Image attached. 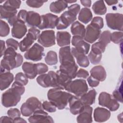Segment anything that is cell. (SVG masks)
Returning a JSON list of instances; mask_svg holds the SVG:
<instances>
[{"label":"cell","mask_w":123,"mask_h":123,"mask_svg":"<svg viewBox=\"0 0 123 123\" xmlns=\"http://www.w3.org/2000/svg\"><path fill=\"white\" fill-rule=\"evenodd\" d=\"M59 57L61 65L60 70L68 74L72 79L76 77L78 66L71 53L70 46L60 48Z\"/></svg>","instance_id":"cell-1"},{"label":"cell","mask_w":123,"mask_h":123,"mask_svg":"<svg viewBox=\"0 0 123 123\" xmlns=\"http://www.w3.org/2000/svg\"><path fill=\"white\" fill-rule=\"evenodd\" d=\"M22 55L16 52L12 47H8L0 62V73L9 72L10 70L19 67L23 63Z\"/></svg>","instance_id":"cell-2"},{"label":"cell","mask_w":123,"mask_h":123,"mask_svg":"<svg viewBox=\"0 0 123 123\" xmlns=\"http://www.w3.org/2000/svg\"><path fill=\"white\" fill-rule=\"evenodd\" d=\"M25 91V88L24 86L14 82L12 87L2 94V105L6 108L16 106L20 101L21 96L24 93Z\"/></svg>","instance_id":"cell-3"},{"label":"cell","mask_w":123,"mask_h":123,"mask_svg":"<svg viewBox=\"0 0 123 123\" xmlns=\"http://www.w3.org/2000/svg\"><path fill=\"white\" fill-rule=\"evenodd\" d=\"M72 94L62 91L58 88L50 89L47 94L48 98L59 110L64 109L68 103Z\"/></svg>","instance_id":"cell-4"},{"label":"cell","mask_w":123,"mask_h":123,"mask_svg":"<svg viewBox=\"0 0 123 123\" xmlns=\"http://www.w3.org/2000/svg\"><path fill=\"white\" fill-rule=\"evenodd\" d=\"M64 89L74 94L77 97H81L87 92L88 86L85 80L76 79L71 81Z\"/></svg>","instance_id":"cell-5"},{"label":"cell","mask_w":123,"mask_h":123,"mask_svg":"<svg viewBox=\"0 0 123 123\" xmlns=\"http://www.w3.org/2000/svg\"><path fill=\"white\" fill-rule=\"evenodd\" d=\"M107 25L111 29L123 31V15L118 13H109L105 16Z\"/></svg>","instance_id":"cell-6"},{"label":"cell","mask_w":123,"mask_h":123,"mask_svg":"<svg viewBox=\"0 0 123 123\" xmlns=\"http://www.w3.org/2000/svg\"><path fill=\"white\" fill-rule=\"evenodd\" d=\"M98 104L102 106L107 107L111 111L117 110L120 106L118 101L112 98L111 95L105 92H102L99 94Z\"/></svg>","instance_id":"cell-7"},{"label":"cell","mask_w":123,"mask_h":123,"mask_svg":"<svg viewBox=\"0 0 123 123\" xmlns=\"http://www.w3.org/2000/svg\"><path fill=\"white\" fill-rule=\"evenodd\" d=\"M44 56V48L37 43H35L24 54V57L26 60L35 62L41 60Z\"/></svg>","instance_id":"cell-8"},{"label":"cell","mask_w":123,"mask_h":123,"mask_svg":"<svg viewBox=\"0 0 123 123\" xmlns=\"http://www.w3.org/2000/svg\"><path fill=\"white\" fill-rule=\"evenodd\" d=\"M76 19V15L68 11H65L58 17L56 28L58 30L66 29L71 24L74 22Z\"/></svg>","instance_id":"cell-9"},{"label":"cell","mask_w":123,"mask_h":123,"mask_svg":"<svg viewBox=\"0 0 123 123\" xmlns=\"http://www.w3.org/2000/svg\"><path fill=\"white\" fill-rule=\"evenodd\" d=\"M38 42L44 47H49L55 44V36L53 30H45L40 34Z\"/></svg>","instance_id":"cell-10"},{"label":"cell","mask_w":123,"mask_h":123,"mask_svg":"<svg viewBox=\"0 0 123 123\" xmlns=\"http://www.w3.org/2000/svg\"><path fill=\"white\" fill-rule=\"evenodd\" d=\"M58 17L54 14L48 13L41 16V24L38 27L39 29L54 28L56 26Z\"/></svg>","instance_id":"cell-11"},{"label":"cell","mask_w":123,"mask_h":123,"mask_svg":"<svg viewBox=\"0 0 123 123\" xmlns=\"http://www.w3.org/2000/svg\"><path fill=\"white\" fill-rule=\"evenodd\" d=\"M28 121L30 123H54L52 118L43 109L35 111L28 118Z\"/></svg>","instance_id":"cell-12"},{"label":"cell","mask_w":123,"mask_h":123,"mask_svg":"<svg viewBox=\"0 0 123 123\" xmlns=\"http://www.w3.org/2000/svg\"><path fill=\"white\" fill-rule=\"evenodd\" d=\"M100 33L101 30L100 29L90 24L87 25L86 28L84 39L90 43H94L99 38Z\"/></svg>","instance_id":"cell-13"},{"label":"cell","mask_w":123,"mask_h":123,"mask_svg":"<svg viewBox=\"0 0 123 123\" xmlns=\"http://www.w3.org/2000/svg\"><path fill=\"white\" fill-rule=\"evenodd\" d=\"M72 44L76 50L85 54L88 53L90 49V45L84 40V38L80 36H74L72 39Z\"/></svg>","instance_id":"cell-14"},{"label":"cell","mask_w":123,"mask_h":123,"mask_svg":"<svg viewBox=\"0 0 123 123\" xmlns=\"http://www.w3.org/2000/svg\"><path fill=\"white\" fill-rule=\"evenodd\" d=\"M71 81L72 79L68 74L59 70L56 72L55 87L63 90Z\"/></svg>","instance_id":"cell-15"},{"label":"cell","mask_w":123,"mask_h":123,"mask_svg":"<svg viewBox=\"0 0 123 123\" xmlns=\"http://www.w3.org/2000/svg\"><path fill=\"white\" fill-rule=\"evenodd\" d=\"M93 108L89 105H84L79 115L76 118L77 122L78 123H92V113Z\"/></svg>","instance_id":"cell-16"},{"label":"cell","mask_w":123,"mask_h":123,"mask_svg":"<svg viewBox=\"0 0 123 123\" xmlns=\"http://www.w3.org/2000/svg\"><path fill=\"white\" fill-rule=\"evenodd\" d=\"M27 32V27L25 24L18 21L14 24L12 29V35L13 37L20 39Z\"/></svg>","instance_id":"cell-17"},{"label":"cell","mask_w":123,"mask_h":123,"mask_svg":"<svg viewBox=\"0 0 123 123\" xmlns=\"http://www.w3.org/2000/svg\"><path fill=\"white\" fill-rule=\"evenodd\" d=\"M94 119L97 122H104L109 119L111 112L107 109L101 108H96L94 111Z\"/></svg>","instance_id":"cell-18"},{"label":"cell","mask_w":123,"mask_h":123,"mask_svg":"<svg viewBox=\"0 0 123 123\" xmlns=\"http://www.w3.org/2000/svg\"><path fill=\"white\" fill-rule=\"evenodd\" d=\"M70 111L74 115H76L80 113L83 108V104L78 98L72 96L69 100Z\"/></svg>","instance_id":"cell-19"},{"label":"cell","mask_w":123,"mask_h":123,"mask_svg":"<svg viewBox=\"0 0 123 123\" xmlns=\"http://www.w3.org/2000/svg\"><path fill=\"white\" fill-rule=\"evenodd\" d=\"M41 22V16L39 14L34 11L27 12L26 23L31 27H38Z\"/></svg>","instance_id":"cell-20"},{"label":"cell","mask_w":123,"mask_h":123,"mask_svg":"<svg viewBox=\"0 0 123 123\" xmlns=\"http://www.w3.org/2000/svg\"><path fill=\"white\" fill-rule=\"evenodd\" d=\"M71 50L72 55L76 58L77 63L79 66L86 67L89 65L88 58L86 54L78 51L75 48H72Z\"/></svg>","instance_id":"cell-21"},{"label":"cell","mask_w":123,"mask_h":123,"mask_svg":"<svg viewBox=\"0 0 123 123\" xmlns=\"http://www.w3.org/2000/svg\"><path fill=\"white\" fill-rule=\"evenodd\" d=\"M91 76L99 81H103L106 78V72L104 68L101 65L93 67L90 70Z\"/></svg>","instance_id":"cell-22"},{"label":"cell","mask_w":123,"mask_h":123,"mask_svg":"<svg viewBox=\"0 0 123 123\" xmlns=\"http://www.w3.org/2000/svg\"><path fill=\"white\" fill-rule=\"evenodd\" d=\"M13 74L11 73L6 72L0 74V90H3L7 88L13 80Z\"/></svg>","instance_id":"cell-23"},{"label":"cell","mask_w":123,"mask_h":123,"mask_svg":"<svg viewBox=\"0 0 123 123\" xmlns=\"http://www.w3.org/2000/svg\"><path fill=\"white\" fill-rule=\"evenodd\" d=\"M71 36L66 31H59L57 33L56 40L58 45L60 47L69 45Z\"/></svg>","instance_id":"cell-24"},{"label":"cell","mask_w":123,"mask_h":123,"mask_svg":"<svg viewBox=\"0 0 123 123\" xmlns=\"http://www.w3.org/2000/svg\"><path fill=\"white\" fill-rule=\"evenodd\" d=\"M37 83L43 87H52V77L50 71L47 74H41L37 78Z\"/></svg>","instance_id":"cell-25"},{"label":"cell","mask_w":123,"mask_h":123,"mask_svg":"<svg viewBox=\"0 0 123 123\" xmlns=\"http://www.w3.org/2000/svg\"><path fill=\"white\" fill-rule=\"evenodd\" d=\"M22 69L26 76L30 79L35 78L37 75L35 63L25 62L22 65Z\"/></svg>","instance_id":"cell-26"},{"label":"cell","mask_w":123,"mask_h":123,"mask_svg":"<svg viewBox=\"0 0 123 123\" xmlns=\"http://www.w3.org/2000/svg\"><path fill=\"white\" fill-rule=\"evenodd\" d=\"M97 92L95 89H91L86 93L80 98L83 105L90 106L93 104L95 101Z\"/></svg>","instance_id":"cell-27"},{"label":"cell","mask_w":123,"mask_h":123,"mask_svg":"<svg viewBox=\"0 0 123 123\" xmlns=\"http://www.w3.org/2000/svg\"><path fill=\"white\" fill-rule=\"evenodd\" d=\"M68 6L65 0H57L51 3L49 6L50 11L55 13H60L64 11Z\"/></svg>","instance_id":"cell-28"},{"label":"cell","mask_w":123,"mask_h":123,"mask_svg":"<svg viewBox=\"0 0 123 123\" xmlns=\"http://www.w3.org/2000/svg\"><path fill=\"white\" fill-rule=\"evenodd\" d=\"M71 31L74 36H80L84 38L85 35L86 29L83 25L78 21H75L71 25Z\"/></svg>","instance_id":"cell-29"},{"label":"cell","mask_w":123,"mask_h":123,"mask_svg":"<svg viewBox=\"0 0 123 123\" xmlns=\"http://www.w3.org/2000/svg\"><path fill=\"white\" fill-rule=\"evenodd\" d=\"M35 39L29 34L27 33L25 37L20 42L19 47L20 50L22 52L28 50L31 46L33 44Z\"/></svg>","instance_id":"cell-30"},{"label":"cell","mask_w":123,"mask_h":123,"mask_svg":"<svg viewBox=\"0 0 123 123\" xmlns=\"http://www.w3.org/2000/svg\"><path fill=\"white\" fill-rule=\"evenodd\" d=\"M92 13L90 9L83 8L80 11L78 18L80 21L86 24L92 20Z\"/></svg>","instance_id":"cell-31"},{"label":"cell","mask_w":123,"mask_h":123,"mask_svg":"<svg viewBox=\"0 0 123 123\" xmlns=\"http://www.w3.org/2000/svg\"><path fill=\"white\" fill-rule=\"evenodd\" d=\"M0 19H5L7 20L11 18L16 16L17 13V10L12 9L3 5L0 6Z\"/></svg>","instance_id":"cell-32"},{"label":"cell","mask_w":123,"mask_h":123,"mask_svg":"<svg viewBox=\"0 0 123 123\" xmlns=\"http://www.w3.org/2000/svg\"><path fill=\"white\" fill-rule=\"evenodd\" d=\"M92 9L94 13L98 15H103L107 12V8L103 0H98L94 3Z\"/></svg>","instance_id":"cell-33"},{"label":"cell","mask_w":123,"mask_h":123,"mask_svg":"<svg viewBox=\"0 0 123 123\" xmlns=\"http://www.w3.org/2000/svg\"><path fill=\"white\" fill-rule=\"evenodd\" d=\"M88 59L93 64L99 63L102 58V53L98 50L91 49V51L88 54Z\"/></svg>","instance_id":"cell-34"},{"label":"cell","mask_w":123,"mask_h":123,"mask_svg":"<svg viewBox=\"0 0 123 123\" xmlns=\"http://www.w3.org/2000/svg\"><path fill=\"white\" fill-rule=\"evenodd\" d=\"M46 63L49 65H55L58 62L57 54L56 52L50 50L49 51L45 58Z\"/></svg>","instance_id":"cell-35"},{"label":"cell","mask_w":123,"mask_h":123,"mask_svg":"<svg viewBox=\"0 0 123 123\" xmlns=\"http://www.w3.org/2000/svg\"><path fill=\"white\" fill-rule=\"evenodd\" d=\"M26 102L30 105L34 111L38 110L43 109L41 102L36 97H30L26 100Z\"/></svg>","instance_id":"cell-36"},{"label":"cell","mask_w":123,"mask_h":123,"mask_svg":"<svg viewBox=\"0 0 123 123\" xmlns=\"http://www.w3.org/2000/svg\"><path fill=\"white\" fill-rule=\"evenodd\" d=\"M111 33L108 30H106L103 32L99 36L98 41L101 43L106 47L111 42Z\"/></svg>","instance_id":"cell-37"},{"label":"cell","mask_w":123,"mask_h":123,"mask_svg":"<svg viewBox=\"0 0 123 123\" xmlns=\"http://www.w3.org/2000/svg\"><path fill=\"white\" fill-rule=\"evenodd\" d=\"M21 112L24 116L27 117L31 116L34 113V111L30 105L25 102L21 107Z\"/></svg>","instance_id":"cell-38"},{"label":"cell","mask_w":123,"mask_h":123,"mask_svg":"<svg viewBox=\"0 0 123 123\" xmlns=\"http://www.w3.org/2000/svg\"><path fill=\"white\" fill-rule=\"evenodd\" d=\"M14 80L15 82L22 86H25L28 82V77L22 72L18 73L16 74Z\"/></svg>","instance_id":"cell-39"},{"label":"cell","mask_w":123,"mask_h":123,"mask_svg":"<svg viewBox=\"0 0 123 123\" xmlns=\"http://www.w3.org/2000/svg\"><path fill=\"white\" fill-rule=\"evenodd\" d=\"M10 33V27L7 23L2 20H0V36L1 37H4L9 35Z\"/></svg>","instance_id":"cell-40"},{"label":"cell","mask_w":123,"mask_h":123,"mask_svg":"<svg viewBox=\"0 0 123 123\" xmlns=\"http://www.w3.org/2000/svg\"><path fill=\"white\" fill-rule=\"evenodd\" d=\"M21 3V1L20 0H9L6 1L3 4V6L12 9L17 10V9L19 8Z\"/></svg>","instance_id":"cell-41"},{"label":"cell","mask_w":123,"mask_h":123,"mask_svg":"<svg viewBox=\"0 0 123 123\" xmlns=\"http://www.w3.org/2000/svg\"><path fill=\"white\" fill-rule=\"evenodd\" d=\"M123 33L121 32H114L111 34V41H112L115 44H119L122 42Z\"/></svg>","instance_id":"cell-42"},{"label":"cell","mask_w":123,"mask_h":123,"mask_svg":"<svg viewBox=\"0 0 123 123\" xmlns=\"http://www.w3.org/2000/svg\"><path fill=\"white\" fill-rule=\"evenodd\" d=\"M43 109L49 112H54L56 111V107L50 101H45L42 104Z\"/></svg>","instance_id":"cell-43"},{"label":"cell","mask_w":123,"mask_h":123,"mask_svg":"<svg viewBox=\"0 0 123 123\" xmlns=\"http://www.w3.org/2000/svg\"><path fill=\"white\" fill-rule=\"evenodd\" d=\"M36 69L37 74H41L46 73L48 71V66L43 63H35Z\"/></svg>","instance_id":"cell-44"},{"label":"cell","mask_w":123,"mask_h":123,"mask_svg":"<svg viewBox=\"0 0 123 123\" xmlns=\"http://www.w3.org/2000/svg\"><path fill=\"white\" fill-rule=\"evenodd\" d=\"M47 0H26V3L28 6L32 8H38L42 6L43 3L47 2Z\"/></svg>","instance_id":"cell-45"},{"label":"cell","mask_w":123,"mask_h":123,"mask_svg":"<svg viewBox=\"0 0 123 123\" xmlns=\"http://www.w3.org/2000/svg\"><path fill=\"white\" fill-rule=\"evenodd\" d=\"M91 24L98 27L100 29L102 28L104 26L103 19L101 17L99 16H96L94 17L91 21Z\"/></svg>","instance_id":"cell-46"},{"label":"cell","mask_w":123,"mask_h":123,"mask_svg":"<svg viewBox=\"0 0 123 123\" xmlns=\"http://www.w3.org/2000/svg\"><path fill=\"white\" fill-rule=\"evenodd\" d=\"M7 114L10 117L14 119L15 118L20 117L21 113L18 109L11 108L8 111Z\"/></svg>","instance_id":"cell-47"},{"label":"cell","mask_w":123,"mask_h":123,"mask_svg":"<svg viewBox=\"0 0 123 123\" xmlns=\"http://www.w3.org/2000/svg\"><path fill=\"white\" fill-rule=\"evenodd\" d=\"M27 12L25 10H21L17 14V21L24 24L26 23Z\"/></svg>","instance_id":"cell-48"},{"label":"cell","mask_w":123,"mask_h":123,"mask_svg":"<svg viewBox=\"0 0 123 123\" xmlns=\"http://www.w3.org/2000/svg\"><path fill=\"white\" fill-rule=\"evenodd\" d=\"M6 44L8 47H12L16 50L18 49L19 43L17 41L15 40L14 39L9 38L6 40Z\"/></svg>","instance_id":"cell-49"},{"label":"cell","mask_w":123,"mask_h":123,"mask_svg":"<svg viewBox=\"0 0 123 123\" xmlns=\"http://www.w3.org/2000/svg\"><path fill=\"white\" fill-rule=\"evenodd\" d=\"M36 40L38 38L40 35V30L36 27H31L28 30V33Z\"/></svg>","instance_id":"cell-50"},{"label":"cell","mask_w":123,"mask_h":123,"mask_svg":"<svg viewBox=\"0 0 123 123\" xmlns=\"http://www.w3.org/2000/svg\"><path fill=\"white\" fill-rule=\"evenodd\" d=\"M68 11L73 13L74 15H77V14L80 11V6L79 4H74L72 5L69 7H68Z\"/></svg>","instance_id":"cell-51"},{"label":"cell","mask_w":123,"mask_h":123,"mask_svg":"<svg viewBox=\"0 0 123 123\" xmlns=\"http://www.w3.org/2000/svg\"><path fill=\"white\" fill-rule=\"evenodd\" d=\"M91 49H98V50L100 51L102 53H103L105 51V50L106 49V46H104L103 44H102L100 42L98 41L92 45Z\"/></svg>","instance_id":"cell-52"},{"label":"cell","mask_w":123,"mask_h":123,"mask_svg":"<svg viewBox=\"0 0 123 123\" xmlns=\"http://www.w3.org/2000/svg\"><path fill=\"white\" fill-rule=\"evenodd\" d=\"M87 81L88 82L89 86L92 87L97 86L99 83V81L98 80L93 78L91 76L88 77V78L87 79Z\"/></svg>","instance_id":"cell-53"},{"label":"cell","mask_w":123,"mask_h":123,"mask_svg":"<svg viewBox=\"0 0 123 123\" xmlns=\"http://www.w3.org/2000/svg\"><path fill=\"white\" fill-rule=\"evenodd\" d=\"M112 96H113V98L114 99H115L117 101H119L120 102H123L122 95L121 92L120 91L119 88L116 89L113 92Z\"/></svg>","instance_id":"cell-54"},{"label":"cell","mask_w":123,"mask_h":123,"mask_svg":"<svg viewBox=\"0 0 123 123\" xmlns=\"http://www.w3.org/2000/svg\"><path fill=\"white\" fill-rule=\"evenodd\" d=\"M89 76L88 72L83 69H80L76 73V76L79 78H86Z\"/></svg>","instance_id":"cell-55"},{"label":"cell","mask_w":123,"mask_h":123,"mask_svg":"<svg viewBox=\"0 0 123 123\" xmlns=\"http://www.w3.org/2000/svg\"><path fill=\"white\" fill-rule=\"evenodd\" d=\"M0 123H13V119L9 116H2L0 118Z\"/></svg>","instance_id":"cell-56"},{"label":"cell","mask_w":123,"mask_h":123,"mask_svg":"<svg viewBox=\"0 0 123 123\" xmlns=\"http://www.w3.org/2000/svg\"><path fill=\"white\" fill-rule=\"evenodd\" d=\"M80 2L85 7H90L91 5V1L90 0H81Z\"/></svg>","instance_id":"cell-57"},{"label":"cell","mask_w":123,"mask_h":123,"mask_svg":"<svg viewBox=\"0 0 123 123\" xmlns=\"http://www.w3.org/2000/svg\"><path fill=\"white\" fill-rule=\"evenodd\" d=\"M0 44H1V54L0 57H2L3 55H4V52L6 50L5 49V42L3 40H0Z\"/></svg>","instance_id":"cell-58"},{"label":"cell","mask_w":123,"mask_h":123,"mask_svg":"<svg viewBox=\"0 0 123 123\" xmlns=\"http://www.w3.org/2000/svg\"><path fill=\"white\" fill-rule=\"evenodd\" d=\"M26 121H25L24 119L21 118L20 117H18L15 118L13 119V123H26Z\"/></svg>","instance_id":"cell-59"},{"label":"cell","mask_w":123,"mask_h":123,"mask_svg":"<svg viewBox=\"0 0 123 123\" xmlns=\"http://www.w3.org/2000/svg\"><path fill=\"white\" fill-rule=\"evenodd\" d=\"M105 2L108 5H112L117 4L118 1L117 0H106Z\"/></svg>","instance_id":"cell-60"},{"label":"cell","mask_w":123,"mask_h":123,"mask_svg":"<svg viewBox=\"0 0 123 123\" xmlns=\"http://www.w3.org/2000/svg\"><path fill=\"white\" fill-rule=\"evenodd\" d=\"M65 1H66V2L67 3H74V2H75L76 1V0H71V1H70V0H65Z\"/></svg>","instance_id":"cell-61"}]
</instances>
